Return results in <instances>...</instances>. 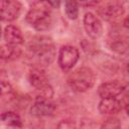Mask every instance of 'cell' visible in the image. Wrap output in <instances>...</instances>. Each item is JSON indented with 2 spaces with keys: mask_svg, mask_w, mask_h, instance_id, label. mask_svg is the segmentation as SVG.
<instances>
[{
  "mask_svg": "<svg viewBox=\"0 0 129 129\" xmlns=\"http://www.w3.org/2000/svg\"><path fill=\"white\" fill-rule=\"evenodd\" d=\"M21 55V49L17 45L4 44L1 46V57L5 60H14Z\"/></svg>",
  "mask_w": 129,
  "mask_h": 129,
  "instance_id": "cell-13",
  "label": "cell"
},
{
  "mask_svg": "<svg viewBox=\"0 0 129 129\" xmlns=\"http://www.w3.org/2000/svg\"><path fill=\"white\" fill-rule=\"evenodd\" d=\"M55 56V48L52 40L46 36H37L28 45V60L34 68H44L49 66Z\"/></svg>",
  "mask_w": 129,
  "mask_h": 129,
  "instance_id": "cell-1",
  "label": "cell"
},
{
  "mask_svg": "<svg viewBox=\"0 0 129 129\" xmlns=\"http://www.w3.org/2000/svg\"><path fill=\"white\" fill-rule=\"evenodd\" d=\"M120 96H121V99H119V100H120V102H121L123 108H125V107L129 104V86L126 85L125 89H124L123 92L120 94Z\"/></svg>",
  "mask_w": 129,
  "mask_h": 129,
  "instance_id": "cell-18",
  "label": "cell"
},
{
  "mask_svg": "<svg viewBox=\"0 0 129 129\" xmlns=\"http://www.w3.org/2000/svg\"><path fill=\"white\" fill-rule=\"evenodd\" d=\"M126 71H127V73L129 74V63L127 64V67H126Z\"/></svg>",
  "mask_w": 129,
  "mask_h": 129,
  "instance_id": "cell-24",
  "label": "cell"
},
{
  "mask_svg": "<svg viewBox=\"0 0 129 129\" xmlns=\"http://www.w3.org/2000/svg\"><path fill=\"white\" fill-rule=\"evenodd\" d=\"M11 93H12V87H11V85L8 82H6L5 80H2L1 81V97L4 98L6 95L9 96Z\"/></svg>",
  "mask_w": 129,
  "mask_h": 129,
  "instance_id": "cell-17",
  "label": "cell"
},
{
  "mask_svg": "<svg viewBox=\"0 0 129 129\" xmlns=\"http://www.w3.org/2000/svg\"><path fill=\"white\" fill-rule=\"evenodd\" d=\"M79 5L83 7H90V6H95L97 5L101 0H76Z\"/></svg>",
  "mask_w": 129,
  "mask_h": 129,
  "instance_id": "cell-20",
  "label": "cell"
},
{
  "mask_svg": "<svg viewBox=\"0 0 129 129\" xmlns=\"http://www.w3.org/2000/svg\"><path fill=\"white\" fill-rule=\"evenodd\" d=\"M111 48L118 53H125L129 50V40L125 37H118L112 41Z\"/></svg>",
  "mask_w": 129,
  "mask_h": 129,
  "instance_id": "cell-15",
  "label": "cell"
},
{
  "mask_svg": "<svg viewBox=\"0 0 129 129\" xmlns=\"http://www.w3.org/2000/svg\"><path fill=\"white\" fill-rule=\"evenodd\" d=\"M52 5L48 0H37L26 14V21L36 30H45L51 23Z\"/></svg>",
  "mask_w": 129,
  "mask_h": 129,
  "instance_id": "cell-2",
  "label": "cell"
},
{
  "mask_svg": "<svg viewBox=\"0 0 129 129\" xmlns=\"http://www.w3.org/2000/svg\"><path fill=\"white\" fill-rule=\"evenodd\" d=\"M99 112L101 114L111 115L116 114L123 109V106L119 99L116 98H103L99 103Z\"/></svg>",
  "mask_w": 129,
  "mask_h": 129,
  "instance_id": "cell-10",
  "label": "cell"
},
{
  "mask_svg": "<svg viewBox=\"0 0 129 129\" xmlns=\"http://www.w3.org/2000/svg\"><path fill=\"white\" fill-rule=\"evenodd\" d=\"M28 80L32 87L44 92L46 97L50 98L49 96H51V95H48L47 93H48V91H51V88L48 85V79H47L45 73L42 71V69L33 68L32 70H30L29 75H28Z\"/></svg>",
  "mask_w": 129,
  "mask_h": 129,
  "instance_id": "cell-5",
  "label": "cell"
},
{
  "mask_svg": "<svg viewBox=\"0 0 129 129\" xmlns=\"http://www.w3.org/2000/svg\"><path fill=\"white\" fill-rule=\"evenodd\" d=\"M96 81L94 72L87 67H81L70 74L68 84L76 92H86L90 90Z\"/></svg>",
  "mask_w": 129,
  "mask_h": 129,
  "instance_id": "cell-3",
  "label": "cell"
},
{
  "mask_svg": "<svg viewBox=\"0 0 129 129\" xmlns=\"http://www.w3.org/2000/svg\"><path fill=\"white\" fill-rule=\"evenodd\" d=\"M126 84L119 81H111L107 83H103L98 88L99 96L103 98H116L119 97L120 94L125 89Z\"/></svg>",
  "mask_w": 129,
  "mask_h": 129,
  "instance_id": "cell-9",
  "label": "cell"
},
{
  "mask_svg": "<svg viewBox=\"0 0 129 129\" xmlns=\"http://www.w3.org/2000/svg\"><path fill=\"white\" fill-rule=\"evenodd\" d=\"M124 26L127 27V28H129V14H128V16H126V18L124 19Z\"/></svg>",
  "mask_w": 129,
  "mask_h": 129,
  "instance_id": "cell-22",
  "label": "cell"
},
{
  "mask_svg": "<svg viewBox=\"0 0 129 129\" xmlns=\"http://www.w3.org/2000/svg\"><path fill=\"white\" fill-rule=\"evenodd\" d=\"M22 5L18 0H1V20L13 21L18 18Z\"/></svg>",
  "mask_w": 129,
  "mask_h": 129,
  "instance_id": "cell-6",
  "label": "cell"
},
{
  "mask_svg": "<svg viewBox=\"0 0 129 129\" xmlns=\"http://www.w3.org/2000/svg\"><path fill=\"white\" fill-rule=\"evenodd\" d=\"M6 43L12 45H19L23 42V36L20 29L14 25H7L3 32Z\"/></svg>",
  "mask_w": 129,
  "mask_h": 129,
  "instance_id": "cell-12",
  "label": "cell"
},
{
  "mask_svg": "<svg viewBox=\"0 0 129 129\" xmlns=\"http://www.w3.org/2000/svg\"><path fill=\"white\" fill-rule=\"evenodd\" d=\"M64 9L70 19H77L79 16V4L76 0H66Z\"/></svg>",
  "mask_w": 129,
  "mask_h": 129,
  "instance_id": "cell-16",
  "label": "cell"
},
{
  "mask_svg": "<svg viewBox=\"0 0 129 129\" xmlns=\"http://www.w3.org/2000/svg\"><path fill=\"white\" fill-rule=\"evenodd\" d=\"M84 27L87 34L93 39H97L102 35L103 32L102 23L100 19L91 12L86 13L84 16Z\"/></svg>",
  "mask_w": 129,
  "mask_h": 129,
  "instance_id": "cell-8",
  "label": "cell"
},
{
  "mask_svg": "<svg viewBox=\"0 0 129 129\" xmlns=\"http://www.w3.org/2000/svg\"><path fill=\"white\" fill-rule=\"evenodd\" d=\"M98 12L102 16L103 19H105L107 21H112V20H116L120 16H122L124 13V9L121 5L113 3V4H108L104 7H102L101 9H99Z\"/></svg>",
  "mask_w": 129,
  "mask_h": 129,
  "instance_id": "cell-11",
  "label": "cell"
},
{
  "mask_svg": "<svg viewBox=\"0 0 129 129\" xmlns=\"http://www.w3.org/2000/svg\"><path fill=\"white\" fill-rule=\"evenodd\" d=\"M79 50L72 45H63L58 52V64L63 72L70 71L79 60Z\"/></svg>",
  "mask_w": 129,
  "mask_h": 129,
  "instance_id": "cell-4",
  "label": "cell"
},
{
  "mask_svg": "<svg viewBox=\"0 0 129 129\" xmlns=\"http://www.w3.org/2000/svg\"><path fill=\"white\" fill-rule=\"evenodd\" d=\"M1 121L3 124L9 127H22V121H21L20 116L11 111L2 113Z\"/></svg>",
  "mask_w": 129,
  "mask_h": 129,
  "instance_id": "cell-14",
  "label": "cell"
},
{
  "mask_svg": "<svg viewBox=\"0 0 129 129\" xmlns=\"http://www.w3.org/2000/svg\"><path fill=\"white\" fill-rule=\"evenodd\" d=\"M55 110V105L46 97L40 96L32 104L30 108V114L33 116H50Z\"/></svg>",
  "mask_w": 129,
  "mask_h": 129,
  "instance_id": "cell-7",
  "label": "cell"
},
{
  "mask_svg": "<svg viewBox=\"0 0 129 129\" xmlns=\"http://www.w3.org/2000/svg\"><path fill=\"white\" fill-rule=\"evenodd\" d=\"M125 109H126V112H127V114L129 115V104H128V105L125 107Z\"/></svg>",
  "mask_w": 129,
  "mask_h": 129,
  "instance_id": "cell-23",
  "label": "cell"
},
{
  "mask_svg": "<svg viewBox=\"0 0 129 129\" xmlns=\"http://www.w3.org/2000/svg\"><path fill=\"white\" fill-rule=\"evenodd\" d=\"M61 1L62 0H48V2L52 5V7H54V8H58L59 7V5H60V3H61Z\"/></svg>",
  "mask_w": 129,
  "mask_h": 129,
  "instance_id": "cell-21",
  "label": "cell"
},
{
  "mask_svg": "<svg viewBox=\"0 0 129 129\" xmlns=\"http://www.w3.org/2000/svg\"><path fill=\"white\" fill-rule=\"evenodd\" d=\"M121 124L119 120L116 118H110L106 120V122H104V124L102 125V127H105V128H119Z\"/></svg>",
  "mask_w": 129,
  "mask_h": 129,
  "instance_id": "cell-19",
  "label": "cell"
}]
</instances>
